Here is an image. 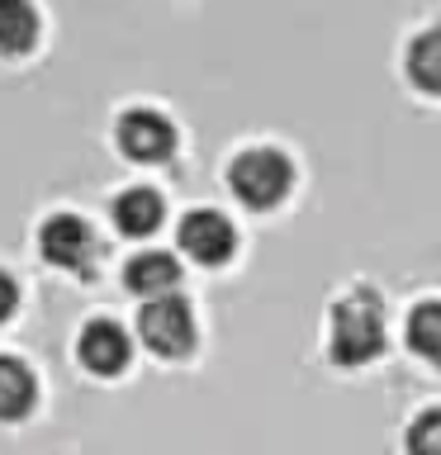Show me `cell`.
Listing matches in <instances>:
<instances>
[{
  "mask_svg": "<svg viewBox=\"0 0 441 455\" xmlns=\"http://www.w3.org/2000/svg\"><path fill=\"white\" fill-rule=\"evenodd\" d=\"M384 351V308L375 290H351L333 304V327H327V355L337 365H370Z\"/></svg>",
  "mask_w": 441,
  "mask_h": 455,
  "instance_id": "cell-1",
  "label": "cell"
},
{
  "mask_svg": "<svg viewBox=\"0 0 441 455\" xmlns=\"http://www.w3.org/2000/svg\"><path fill=\"white\" fill-rule=\"evenodd\" d=\"M228 190L247 209H276L294 190V166L280 148H242L228 166Z\"/></svg>",
  "mask_w": 441,
  "mask_h": 455,
  "instance_id": "cell-2",
  "label": "cell"
},
{
  "mask_svg": "<svg viewBox=\"0 0 441 455\" xmlns=\"http://www.w3.org/2000/svg\"><path fill=\"white\" fill-rule=\"evenodd\" d=\"M138 337L142 347H148L152 355H162V361H180V355L195 351V313L190 304H185L180 294H162V299H148L138 313Z\"/></svg>",
  "mask_w": 441,
  "mask_h": 455,
  "instance_id": "cell-3",
  "label": "cell"
},
{
  "mask_svg": "<svg viewBox=\"0 0 441 455\" xmlns=\"http://www.w3.org/2000/svg\"><path fill=\"white\" fill-rule=\"evenodd\" d=\"M38 251L48 256L57 270H71V275H95L100 261V237L95 228L81 219V213H48L38 228Z\"/></svg>",
  "mask_w": 441,
  "mask_h": 455,
  "instance_id": "cell-4",
  "label": "cell"
},
{
  "mask_svg": "<svg viewBox=\"0 0 441 455\" xmlns=\"http://www.w3.org/2000/svg\"><path fill=\"white\" fill-rule=\"evenodd\" d=\"M176 242H180V251L199 266H223L228 256L237 251V233L219 209H190L176 228Z\"/></svg>",
  "mask_w": 441,
  "mask_h": 455,
  "instance_id": "cell-5",
  "label": "cell"
},
{
  "mask_svg": "<svg viewBox=\"0 0 441 455\" xmlns=\"http://www.w3.org/2000/svg\"><path fill=\"white\" fill-rule=\"evenodd\" d=\"M114 138H119L124 156H133V162H166L176 152V124L162 109H148V105L128 109L119 128H114Z\"/></svg>",
  "mask_w": 441,
  "mask_h": 455,
  "instance_id": "cell-6",
  "label": "cell"
},
{
  "mask_svg": "<svg viewBox=\"0 0 441 455\" xmlns=\"http://www.w3.org/2000/svg\"><path fill=\"white\" fill-rule=\"evenodd\" d=\"M76 355L91 375H119V370L133 361V341L114 318H95L81 327V341H76Z\"/></svg>",
  "mask_w": 441,
  "mask_h": 455,
  "instance_id": "cell-7",
  "label": "cell"
},
{
  "mask_svg": "<svg viewBox=\"0 0 441 455\" xmlns=\"http://www.w3.org/2000/svg\"><path fill=\"white\" fill-rule=\"evenodd\" d=\"M124 284L133 290L138 299H162V294H176L180 284V266L171 251H138L133 261L124 266Z\"/></svg>",
  "mask_w": 441,
  "mask_h": 455,
  "instance_id": "cell-8",
  "label": "cell"
},
{
  "mask_svg": "<svg viewBox=\"0 0 441 455\" xmlns=\"http://www.w3.org/2000/svg\"><path fill=\"white\" fill-rule=\"evenodd\" d=\"M162 219H166V204L152 185H133V190L114 199V223H119L124 237H148L162 228Z\"/></svg>",
  "mask_w": 441,
  "mask_h": 455,
  "instance_id": "cell-9",
  "label": "cell"
},
{
  "mask_svg": "<svg viewBox=\"0 0 441 455\" xmlns=\"http://www.w3.org/2000/svg\"><path fill=\"white\" fill-rule=\"evenodd\" d=\"M43 34V14L34 0H0V52L24 57Z\"/></svg>",
  "mask_w": 441,
  "mask_h": 455,
  "instance_id": "cell-10",
  "label": "cell"
},
{
  "mask_svg": "<svg viewBox=\"0 0 441 455\" xmlns=\"http://www.w3.org/2000/svg\"><path fill=\"white\" fill-rule=\"evenodd\" d=\"M38 403V379L20 355H0V422H20Z\"/></svg>",
  "mask_w": 441,
  "mask_h": 455,
  "instance_id": "cell-11",
  "label": "cell"
},
{
  "mask_svg": "<svg viewBox=\"0 0 441 455\" xmlns=\"http://www.w3.org/2000/svg\"><path fill=\"white\" fill-rule=\"evenodd\" d=\"M408 81L418 85L422 95H441V24L422 28L418 38L408 43Z\"/></svg>",
  "mask_w": 441,
  "mask_h": 455,
  "instance_id": "cell-12",
  "label": "cell"
},
{
  "mask_svg": "<svg viewBox=\"0 0 441 455\" xmlns=\"http://www.w3.org/2000/svg\"><path fill=\"white\" fill-rule=\"evenodd\" d=\"M408 347L413 355L441 365V299H427L408 313Z\"/></svg>",
  "mask_w": 441,
  "mask_h": 455,
  "instance_id": "cell-13",
  "label": "cell"
},
{
  "mask_svg": "<svg viewBox=\"0 0 441 455\" xmlns=\"http://www.w3.org/2000/svg\"><path fill=\"white\" fill-rule=\"evenodd\" d=\"M408 455H441V408H427L408 427Z\"/></svg>",
  "mask_w": 441,
  "mask_h": 455,
  "instance_id": "cell-14",
  "label": "cell"
},
{
  "mask_svg": "<svg viewBox=\"0 0 441 455\" xmlns=\"http://www.w3.org/2000/svg\"><path fill=\"white\" fill-rule=\"evenodd\" d=\"M14 308H20V284H14V275L0 270V327L14 318Z\"/></svg>",
  "mask_w": 441,
  "mask_h": 455,
  "instance_id": "cell-15",
  "label": "cell"
}]
</instances>
